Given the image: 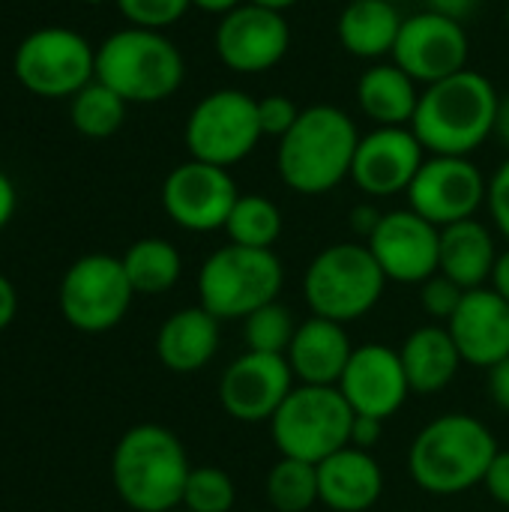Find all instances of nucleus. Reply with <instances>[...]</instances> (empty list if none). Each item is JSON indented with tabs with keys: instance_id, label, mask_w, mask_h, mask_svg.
<instances>
[{
	"instance_id": "obj_1",
	"label": "nucleus",
	"mask_w": 509,
	"mask_h": 512,
	"mask_svg": "<svg viewBox=\"0 0 509 512\" xmlns=\"http://www.w3.org/2000/svg\"><path fill=\"white\" fill-rule=\"evenodd\" d=\"M501 93L477 69L423 87L411 129L429 156H471L495 135Z\"/></svg>"
},
{
	"instance_id": "obj_2",
	"label": "nucleus",
	"mask_w": 509,
	"mask_h": 512,
	"mask_svg": "<svg viewBox=\"0 0 509 512\" xmlns=\"http://www.w3.org/2000/svg\"><path fill=\"white\" fill-rule=\"evenodd\" d=\"M498 456L492 429L474 414H441L426 423L408 450L411 480L435 498H456L483 486Z\"/></svg>"
},
{
	"instance_id": "obj_3",
	"label": "nucleus",
	"mask_w": 509,
	"mask_h": 512,
	"mask_svg": "<svg viewBox=\"0 0 509 512\" xmlns=\"http://www.w3.org/2000/svg\"><path fill=\"white\" fill-rule=\"evenodd\" d=\"M360 129L354 117L336 105H309L297 123L279 138L276 171L297 195H327L351 180Z\"/></svg>"
},
{
	"instance_id": "obj_4",
	"label": "nucleus",
	"mask_w": 509,
	"mask_h": 512,
	"mask_svg": "<svg viewBox=\"0 0 509 512\" xmlns=\"http://www.w3.org/2000/svg\"><path fill=\"white\" fill-rule=\"evenodd\" d=\"M189 471L192 465L183 441L159 423L132 426L120 435L111 453V483L126 510H177L183 504Z\"/></svg>"
},
{
	"instance_id": "obj_5",
	"label": "nucleus",
	"mask_w": 509,
	"mask_h": 512,
	"mask_svg": "<svg viewBox=\"0 0 509 512\" xmlns=\"http://www.w3.org/2000/svg\"><path fill=\"white\" fill-rule=\"evenodd\" d=\"M183 78L186 60L162 30L129 24L96 48V81L129 105L165 102L180 90Z\"/></svg>"
},
{
	"instance_id": "obj_6",
	"label": "nucleus",
	"mask_w": 509,
	"mask_h": 512,
	"mask_svg": "<svg viewBox=\"0 0 509 512\" xmlns=\"http://www.w3.org/2000/svg\"><path fill=\"white\" fill-rule=\"evenodd\" d=\"M387 276L372 249L360 240H345L321 249L303 273V300L312 315L351 324L366 318L384 297Z\"/></svg>"
},
{
	"instance_id": "obj_7",
	"label": "nucleus",
	"mask_w": 509,
	"mask_h": 512,
	"mask_svg": "<svg viewBox=\"0 0 509 512\" xmlns=\"http://www.w3.org/2000/svg\"><path fill=\"white\" fill-rule=\"evenodd\" d=\"M285 285V267L273 249L225 243L210 252L198 270V306L219 321H243L255 309L276 303Z\"/></svg>"
},
{
	"instance_id": "obj_8",
	"label": "nucleus",
	"mask_w": 509,
	"mask_h": 512,
	"mask_svg": "<svg viewBox=\"0 0 509 512\" xmlns=\"http://www.w3.org/2000/svg\"><path fill=\"white\" fill-rule=\"evenodd\" d=\"M351 426L354 411L339 387L297 384L270 420V435L279 456L321 465L351 447Z\"/></svg>"
},
{
	"instance_id": "obj_9",
	"label": "nucleus",
	"mask_w": 509,
	"mask_h": 512,
	"mask_svg": "<svg viewBox=\"0 0 509 512\" xmlns=\"http://www.w3.org/2000/svg\"><path fill=\"white\" fill-rule=\"evenodd\" d=\"M261 138L258 99L237 87H222L198 99L183 126L189 156L219 168H231L252 156Z\"/></svg>"
},
{
	"instance_id": "obj_10",
	"label": "nucleus",
	"mask_w": 509,
	"mask_h": 512,
	"mask_svg": "<svg viewBox=\"0 0 509 512\" xmlns=\"http://www.w3.org/2000/svg\"><path fill=\"white\" fill-rule=\"evenodd\" d=\"M15 78L42 99H72L96 78V48L69 27H39L12 57Z\"/></svg>"
},
{
	"instance_id": "obj_11",
	"label": "nucleus",
	"mask_w": 509,
	"mask_h": 512,
	"mask_svg": "<svg viewBox=\"0 0 509 512\" xmlns=\"http://www.w3.org/2000/svg\"><path fill=\"white\" fill-rule=\"evenodd\" d=\"M135 300L123 261L105 252L78 258L60 282V312L81 333L114 330Z\"/></svg>"
},
{
	"instance_id": "obj_12",
	"label": "nucleus",
	"mask_w": 509,
	"mask_h": 512,
	"mask_svg": "<svg viewBox=\"0 0 509 512\" xmlns=\"http://www.w3.org/2000/svg\"><path fill=\"white\" fill-rule=\"evenodd\" d=\"M408 195V207L438 228L477 219L489 198V180L471 156H426Z\"/></svg>"
},
{
	"instance_id": "obj_13",
	"label": "nucleus",
	"mask_w": 509,
	"mask_h": 512,
	"mask_svg": "<svg viewBox=\"0 0 509 512\" xmlns=\"http://www.w3.org/2000/svg\"><path fill=\"white\" fill-rule=\"evenodd\" d=\"M240 198L228 168L189 159L168 171L162 183V210L168 219L192 234L225 231V222Z\"/></svg>"
},
{
	"instance_id": "obj_14",
	"label": "nucleus",
	"mask_w": 509,
	"mask_h": 512,
	"mask_svg": "<svg viewBox=\"0 0 509 512\" xmlns=\"http://www.w3.org/2000/svg\"><path fill=\"white\" fill-rule=\"evenodd\" d=\"M213 48L231 72L261 75L285 60L291 48V24L285 21V12L246 0L219 18Z\"/></svg>"
},
{
	"instance_id": "obj_15",
	"label": "nucleus",
	"mask_w": 509,
	"mask_h": 512,
	"mask_svg": "<svg viewBox=\"0 0 509 512\" xmlns=\"http://www.w3.org/2000/svg\"><path fill=\"white\" fill-rule=\"evenodd\" d=\"M468 57L471 39L465 24L423 9L402 21L390 60L399 69H405L417 84L429 87L468 69Z\"/></svg>"
},
{
	"instance_id": "obj_16",
	"label": "nucleus",
	"mask_w": 509,
	"mask_h": 512,
	"mask_svg": "<svg viewBox=\"0 0 509 512\" xmlns=\"http://www.w3.org/2000/svg\"><path fill=\"white\" fill-rule=\"evenodd\" d=\"M294 387L297 378L282 354L243 351L219 378V405L231 420L258 426L276 417Z\"/></svg>"
},
{
	"instance_id": "obj_17",
	"label": "nucleus",
	"mask_w": 509,
	"mask_h": 512,
	"mask_svg": "<svg viewBox=\"0 0 509 512\" xmlns=\"http://www.w3.org/2000/svg\"><path fill=\"white\" fill-rule=\"evenodd\" d=\"M378 267L384 270L387 282L396 285H423L438 273L441 255V228L414 213L390 210L381 216L375 234L366 240Z\"/></svg>"
},
{
	"instance_id": "obj_18",
	"label": "nucleus",
	"mask_w": 509,
	"mask_h": 512,
	"mask_svg": "<svg viewBox=\"0 0 509 512\" xmlns=\"http://www.w3.org/2000/svg\"><path fill=\"white\" fill-rule=\"evenodd\" d=\"M426 147L411 126H375L360 135L351 183L369 198H393L411 189L426 162Z\"/></svg>"
},
{
	"instance_id": "obj_19",
	"label": "nucleus",
	"mask_w": 509,
	"mask_h": 512,
	"mask_svg": "<svg viewBox=\"0 0 509 512\" xmlns=\"http://www.w3.org/2000/svg\"><path fill=\"white\" fill-rule=\"evenodd\" d=\"M339 393L357 417H375L384 423L396 417L411 396L399 351L381 342H366L354 348L339 381Z\"/></svg>"
},
{
	"instance_id": "obj_20",
	"label": "nucleus",
	"mask_w": 509,
	"mask_h": 512,
	"mask_svg": "<svg viewBox=\"0 0 509 512\" xmlns=\"http://www.w3.org/2000/svg\"><path fill=\"white\" fill-rule=\"evenodd\" d=\"M462 354V363L474 369H492L509 357V303L492 288L465 291L456 315L444 324Z\"/></svg>"
},
{
	"instance_id": "obj_21",
	"label": "nucleus",
	"mask_w": 509,
	"mask_h": 512,
	"mask_svg": "<svg viewBox=\"0 0 509 512\" xmlns=\"http://www.w3.org/2000/svg\"><path fill=\"white\" fill-rule=\"evenodd\" d=\"M351 354H354V345H351L345 324L309 315L306 321L297 324V333L285 351V360L297 384L339 387Z\"/></svg>"
},
{
	"instance_id": "obj_22",
	"label": "nucleus",
	"mask_w": 509,
	"mask_h": 512,
	"mask_svg": "<svg viewBox=\"0 0 509 512\" xmlns=\"http://www.w3.org/2000/svg\"><path fill=\"white\" fill-rule=\"evenodd\" d=\"M384 495V471L369 450L345 447L318 465V498L333 512L372 510Z\"/></svg>"
},
{
	"instance_id": "obj_23",
	"label": "nucleus",
	"mask_w": 509,
	"mask_h": 512,
	"mask_svg": "<svg viewBox=\"0 0 509 512\" xmlns=\"http://www.w3.org/2000/svg\"><path fill=\"white\" fill-rule=\"evenodd\" d=\"M222 345V321L204 306H189L168 315L156 333V357L174 375L201 372Z\"/></svg>"
},
{
	"instance_id": "obj_24",
	"label": "nucleus",
	"mask_w": 509,
	"mask_h": 512,
	"mask_svg": "<svg viewBox=\"0 0 509 512\" xmlns=\"http://www.w3.org/2000/svg\"><path fill=\"white\" fill-rule=\"evenodd\" d=\"M399 357L414 396H435L447 390L465 366L444 324H426L408 333L399 348Z\"/></svg>"
},
{
	"instance_id": "obj_25",
	"label": "nucleus",
	"mask_w": 509,
	"mask_h": 512,
	"mask_svg": "<svg viewBox=\"0 0 509 512\" xmlns=\"http://www.w3.org/2000/svg\"><path fill=\"white\" fill-rule=\"evenodd\" d=\"M402 21L396 0H348L339 12L336 36L351 57L381 63L393 57Z\"/></svg>"
},
{
	"instance_id": "obj_26",
	"label": "nucleus",
	"mask_w": 509,
	"mask_h": 512,
	"mask_svg": "<svg viewBox=\"0 0 509 512\" xmlns=\"http://www.w3.org/2000/svg\"><path fill=\"white\" fill-rule=\"evenodd\" d=\"M498 246L492 231L480 219H465L441 228L438 273L453 279L462 291L486 288L498 264Z\"/></svg>"
},
{
	"instance_id": "obj_27",
	"label": "nucleus",
	"mask_w": 509,
	"mask_h": 512,
	"mask_svg": "<svg viewBox=\"0 0 509 512\" xmlns=\"http://www.w3.org/2000/svg\"><path fill=\"white\" fill-rule=\"evenodd\" d=\"M420 84L393 60L372 63L357 81V105L375 126H411Z\"/></svg>"
},
{
	"instance_id": "obj_28",
	"label": "nucleus",
	"mask_w": 509,
	"mask_h": 512,
	"mask_svg": "<svg viewBox=\"0 0 509 512\" xmlns=\"http://www.w3.org/2000/svg\"><path fill=\"white\" fill-rule=\"evenodd\" d=\"M123 270L132 282L135 294L159 297L171 291L183 276V258L180 249L171 240L162 237H141L123 252Z\"/></svg>"
},
{
	"instance_id": "obj_29",
	"label": "nucleus",
	"mask_w": 509,
	"mask_h": 512,
	"mask_svg": "<svg viewBox=\"0 0 509 512\" xmlns=\"http://www.w3.org/2000/svg\"><path fill=\"white\" fill-rule=\"evenodd\" d=\"M282 210L276 207V201H270L267 195H255L246 192L237 198L228 222H225V234L228 243L237 246H249V249H273L276 240L282 237Z\"/></svg>"
},
{
	"instance_id": "obj_30",
	"label": "nucleus",
	"mask_w": 509,
	"mask_h": 512,
	"mask_svg": "<svg viewBox=\"0 0 509 512\" xmlns=\"http://www.w3.org/2000/svg\"><path fill=\"white\" fill-rule=\"evenodd\" d=\"M267 504L276 512H309L318 498V465L282 456L264 480Z\"/></svg>"
},
{
	"instance_id": "obj_31",
	"label": "nucleus",
	"mask_w": 509,
	"mask_h": 512,
	"mask_svg": "<svg viewBox=\"0 0 509 512\" xmlns=\"http://www.w3.org/2000/svg\"><path fill=\"white\" fill-rule=\"evenodd\" d=\"M126 99H120L111 87H105L102 81H90L84 90H78L72 96L69 105V117L72 126L84 135V138H111L123 120H126Z\"/></svg>"
},
{
	"instance_id": "obj_32",
	"label": "nucleus",
	"mask_w": 509,
	"mask_h": 512,
	"mask_svg": "<svg viewBox=\"0 0 509 512\" xmlns=\"http://www.w3.org/2000/svg\"><path fill=\"white\" fill-rule=\"evenodd\" d=\"M297 333V318L288 306L267 303L255 309L249 318H243V339L246 351H261V354H282L288 351L291 339Z\"/></svg>"
},
{
	"instance_id": "obj_33",
	"label": "nucleus",
	"mask_w": 509,
	"mask_h": 512,
	"mask_svg": "<svg viewBox=\"0 0 509 512\" xmlns=\"http://www.w3.org/2000/svg\"><path fill=\"white\" fill-rule=\"evenodd\" d=\"M234 504H237V486L222 468L198 465L189 471L180 507L192 512H231Z\"/></svg>"
},
{
	"instance_id": "obj_34",
	"label": "nucleus",
	"mask_w": 509,
	"mask_h": 512,
	"mask_svg": "<svg viewBox=\"0 0 509 512\" xmlns=\"http://www.w3.org/2000/svg\"><path fill=\"white\" fill-rule=\"evenodd\" d=\"M114 3L132 27H147V30H165L177 24L192 6V0H114Z\"/></svg>"
},
{
	"instance_id": "obj_35",
	"label": "nucleus",
	"mask_w": 509,
	"mask_h": 512,
	"mask_svg": "<svg viewBox=\"0 0 509 512\" xmlns=\"http://www.w3.org/2000/svg\"><path fill=\"white\" fill-rule=\"evenodd\" d=\"M462 297H465V291H462L453 279H447L444 273H435L432 279H426V282L420 285L423 312H426L432 321H441V324H447V321L456 315Z\"/></svg>"
},
{
	"instance_id": "obj_36",
	"label": "nucleus",
	"mask_w": 509,
	"mask_h": 512,
	"mask_svg": "<svg viewBox=\"0 0 509 512\" xmlns=\"http://www.w3.org/2000/svg\"><path fill=\"white\" fill-rule=\"evenodd\" d=\"M300 105L285 96V93H270L264 99H258V120H261V129L264 135H273V138H282L300 117Z\"/></svg>"
},
{
	"instance_id": "obj_37",
	"label": "nucleus",
	"mask_w": 509,
	"mask_h": 512,
	"mask_svg": "<svg viewBox=\"0 0 509 512\" xmlns=\"http://www.w3.org/2000/svg\"><path fill=\"white\" fill-rule=\"evenodd\" d=\"M486 207L492 213L495 228L507 237L509 243V159L498 165V171L489 177V198Z\"/></svg>"
},
{
	"instance_id": "obj_38",
	"label": "nucleus",
	"mask_w": 509,
	"mask_h": 512,
	"mask_svg": "<svg viewBox=\"0 0 509 512\" xmlns=\"http://www.w3.org/2000/svg\"><path fill=\"white\" fill-rule=\"evenodd\" d=\"M483 489L492 495V501H498L501 507L509 510V450H498V456L489 465V474L483 480Z\"/></svg>"
},
{
	"instance_id": "obj_39",
	"label": "nucleus",
	"mask_w": 509,
	"mask_h": 512,
	"mask_svg": "<svg viewBox=\"0 0 509 512\" xmlns=\"http://www.w3.org/2000/svg\"><path fill=\"white\" fill-rule=\"evenodd\" d=\"M384 435V420H375V417H357L354 414V426H351V447H360V450H375L378 441Z\"/></svg>"
},
{
	"instance_id": "obj_40",
	"label": "nucleus",
	"mask_w": 509,
	"mask_h": 512,
	"mask_svg": "<svg viewBox=\"0 0 509 512\" xmlns=\"http://www.w3.org/2000/svg\"><path fill=\"white\" fill-rule=\"evenodd\" d=\"M489 396L498 411L509 414V357L489 369Z\"/></svg>"
},
{
	"instance_id": "obj_41",
	"label": "nucleus",
	"mask_w": 509,
	"mask_h": 512,
	"mask_svg": "<svg viewBox=\"0 0 509 512\" xmlns=\"http://www.w3.org/2000/svg\"><path fill=\"white\" fill-rule=\"evenodd\" d=\"M381 210L375 207V204H357L354 210H351V219H348V225H351V231L357 234V237H363V243L375 234V228H378V222H381Z\"/></svg>"
},
{
	"instance_id": "obj_42",
	"label": "nucleus",
	"mask_w": 509,
	"mask_h": 512,
	"mask_svg": "<svg viewBox=\"0 0 509 512\" xmlns=\"http://www.w3.org/2000/svg\"><path fill=\"white\" fill-rule=\"evenodd\" d=\"M429 12H438L444 18H453V21H468L483 0H423Z\"/></svg>"
},
{
	"instance_id": "obj_43",
	"label": "nucleus",
	"mask_w": 509,
	"mask_h": 512,
	"mask_svg": "<svg viewBox=\"0 0 509 512\" xmlns=\"http://www.w3.org/2000/svg\"><path fill=\"white\" fill-rule=\"evenodd\" d=\"M15 312H18V294H15V285L0 273V333L15 321Z\"/></svg>"
},
{
	"instance_id": "obj_44",
	"label": "nucleus",
	"mask_w": 509,
	"mask_h": 512,
	"mask_svg": "<svg viewBox=\"0 0 509 512\" xmlns=\"http://www.w3.org/2000/svg\"><path fill=\"white\" fill-rule=\"evenodd\" d=\"M18 207V195H15V183L0 171V231L9 225V219L15 216Z\"/></svg>"
},
{
	"instance_id": "obj_45",
	"label": "nucleus",
	"mask_w": 509,
	"mask_h": 512,
	"mask_svg": "<svg viewBox=\"0 0 509 512\" xmlns=\"http://www.w3.org/2000/svg\"><path fill=\"white\" fill-rule=\"evenodd\" d=\"M489 285L509 303V246L498 255V264H495V273H492V282Z\"/></svg>"
},
{
	"instance_id": "obj_46",
	"label": "nucleus",
	"mask_w": 509,
	"mask_h": 512,
	"mask_svg": "<svg viewBox=\"0 0 509 512\" xmlns=\"http://www.w3.org/2000/svg\"><path fill=\"white\" fill-rule=\"evenodd\" d=\"M240 3H246V0H192V6H198L201 12H210V15H228L231 9H237Z\"/></svg>"
},
{
	"instance_id": "obj_47",
	"label": "nucleus",
	"mask_w": 509,
	"mask_h": 512,
	"mask_svg": "<svg viewBox=\"0 0 509 512\" xmlns=\"http://www.w3.org/2000/svg\"><path fill=\"white\" fill-rule=\"evenodd\" d=\"M495 138L509 147V96H501V105H498V117H495Z\"/></svg>"
},
{
	"instance_id": "obj_48",
	"label": "nucleus",
	"mask_w": 509,
	"mask_h": 512,
	"mask_svg": "<svg viewBox=\"0 0 509 512\" xmlns=\"http://www.w3.org/2000/svg\"><path fill=\"white\" fill-rule=\"evenodd\" d=\"M249 3H258V6H267V9H276V12H285L291 6H297L300 0H249Z\"/></svg>"
},
{
	"instance_id": "obj_49",
	"label": "nucleus",
	"mask_w": 509,
	"mask_h": 512,
	"mask_svg": "<svg viewBox=\"0 0 509 512\" xmlns=\"http://www.w3.org/2000/svg\"><path fill=\"white\" fill-rule=\"evenodd\" d=\"M171 512H192V510H186V507H177V510H171Z\"/></svg>"
},
{
	"instance_id": "obj_50",
	"label": "nucleus",
	"mask_w": 509,
	"mask_h": 512,
	"mask_svg": "<svg viewBox=\"0 0 509 512\" xmlns=\"http://www.w3.org/2000/svg\"><path fill=\"white\" fill-rule=\"evenodd\" d=\"M84 3H105V0H84Z\"/></svg>"
},
{
	"instance_id": "obj_51",
	"label": "nucleus",
	"mask_w": 509,
	"mask_h": 512,
	"mask_svg": "<svg viewBox=\"0 0 509 512\" xmlns=\"http://www.w3.org/2000/svg\"><path fill=\"white\" fill-rule=\"evenodd\" d=\"M507 27H509V0H507Z\"/></svg>"
},
{
	"instance_id": "obj_52",
	"label": "nucleus",
	"mask_w": 509,
	"mask_h": 512,
	"mask_svg": "<svg viewBox=\"0 0 509 512\" xmlns=\"http://www.w3.org/2000/svg\"><path fill=\"white\" fill-rule=\"evenodd\" d=\"M129 512H135V510H129Z\"/></svg>"
}]
</instances>
